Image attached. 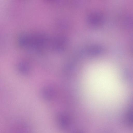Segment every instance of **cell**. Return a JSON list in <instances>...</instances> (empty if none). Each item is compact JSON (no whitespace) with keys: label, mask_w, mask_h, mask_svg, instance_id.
<instances>
[{"label":"cell","mask_w":133,"mask_h":133,"mask_svg":"<svg viewBox=\"0 0 133 133\" xmlns=\"http://www.w3.org/2000/svg\"><path fill=\"white\" fill-rule=\"evenodd\" d=\"M41 93L44 98L49 99L51 98L53 96V90L51 87H47L42 89Z\"/></svg>","instance_id":"cell-2"},{"label":"cell","mask_w":133,"mask_h":133,"mask_svg":"<svg viewBox=\"0 0 133 133\" xmlns=\"http://www.w3.org/2000/svg\"><path fill=\"white\" fill-rule=\"evenodd\" d=\"M90 23L94 25H98L102 23V18L101 15L98 14H95L90 15L89 18Z\"/></svg>","instance_id":"cell-1"},{"label":"cell","mask_w":133,"mask_h":133,"mask_svg":"<svg viewBox=\"0 0 133 133\" xmlns=\"http://www.w3.org/2000/svg\"><path fill=\"white\" fill-rule=\"evenodd\" d=\"M131 50L133 53V44L132 45L131 47L130 48Z\"/></svg>","instance_id":"cell-4"},{"label":"cell","mask_w":133,"mask_h":133,"mask_svg":"<svg viewBox=\"0 0 133 133\" xmlns=\"http://www.w3.org/2000/svg\"><path fill=\"white\" fill-rule=\"evenodd\" d=\"M19 70L23 73L26 74L30 71V67L29 64L26 62H21L18 65Z\"/></svg>","instance_id":"cell-3"}]
</instances>
